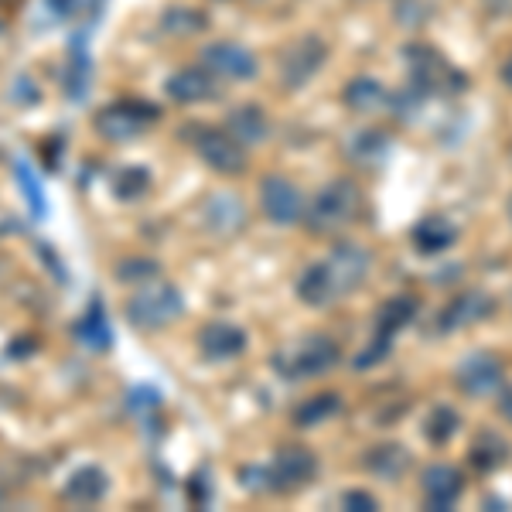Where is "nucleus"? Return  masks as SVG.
Returning a JSON list of instances; mask_svg holds the SVG:
<instances>
[{"label":"nucleus","mask_w":512,"mask_h":512,"mask_svg":"<svg viewBox=\"0 0 512 512\" xmlns=\"http://www.w3.org/2000/svg\"><path fill=\"white\" fill-rule=\"evenodd\" d=\"M369 270H373V253L359 243H338L325 260L311 263L301 277H297V297L308 308H328L338 297L355 294L366 284Z\"/></svg>","instance_id":"f257e3e1"},{"label":"nucleus","mask_w":512,"mask_h":512,"mask_svg":"<svg viewBox=\"0 0 512 512\" xmlns=\"http://www.w3.org/2000/svg\"><path fill=\"white\" fill-rule=\"evenodd\" d=\"M338 359H342V352H338L335 338L301 335L274 352V373L280 379H291V383H304V379L332 373Z\"/></svg>","instance_id":"f03ea898"},{"label":"nucleus","mask_w":512,"mask_h":512,"mask_svg":"<svg viewBox=\"0 0 512 512\" xmlns=\"http://www.w3.org/2000/svg\"><path fill=\"white\" fill-rule=\"evenodd\" d=\"M403 62L410 69V86H417L427 99L431 96H454L468 86L465 72L448 62L441 48L427 45V41H414L403 48Z\"/></svg>","instance_id":"7ed1b4c3"},{"label":"nucleus","mask_w":512,"mask_h":512,"mask_svg":"<svg viewBox=\"0 0 512 512\" xmlns=\"http://www.w3.org/2000/svg\"><path fill=\"white\" fill-rule=\"evenodd\" d=\"M362 216V192L349 178H335L315 195L311 209L304 212V222L315 236H335L349 229Z\"/></svg>","instance_id":"20e7f679"},{"label":"nucleus","mask_w":512,"mask_h":512,"mask_svg":"<svg viewBox=\"0 0 512 512\" xmlns=\"http://www.w3.org/2000/svg\"><path fill=\"white\" fill-rule=\"evenodd\" d=\"M127 311V321L140 332H158V328L175 325L185 311V297L175 284H164V280H147L137 294L127 297L123 304Z\"/></svg>","instance_id":"39448f33"},{"label":"nucleus","mask_w":512,"mask_h":512,"mask_svg":"<svg viewBox=\"0 0 512 512\" xmlns=\"http://www.w3.org/2000/svg\"><path fill=\"white\" fill-rule=\"evenodd\" d=\"M161 120V110L147 99H117L106 110L96 113V134L103 140H113V144H127V140H137L151 123Z\"/></svg>","instance_id":"423d86ee"},{"label":"nucleus","mask_w":512,"mask_h":512,"mask_svg":"<svg viewBox=\"0 0 512 512\" xmlns=\"http://www.w3.org/2000/svg\"><path fill=\"white\" fill-rule=\"evenodd\" d=\"M188 140L198 151V158L219 175H243L246 171V144L236 140L226 127H209V123H192Z\"/></svg>","instance_id":"0eeeda50"},{"label":"nucleus","mask_w":512,"mask_h":512,"mask_svg":"<svg viewBox=\"0 0 512 512\" xmlns=\"http://www.w3.org/2000/svg\"><path fill=\"white\" fill-rule=\"evenodd\" d=\"M328 62V45L321 35H301L291 45L280 48L277 55V72L284 89H304L311 79L321 72V65Z\"/></svg>","instance_id":"6e6552de"},{"label":"nucleus","mask_w":512,"mask_h":512,"mask_svg":"<svg viewBox=\"0 0 512 512\" xmlns=\"http://www.w3.org/2000/svg\"><path fill=\"white\" fill-rule=\"evenodd\" d=\"M267 475H270V492H277V495L301 492L304 485L315 482L318 458L308 448H284V451H277L274 461L267 465Z\"/></svg>","instance_id":"1a4fd4ad"},{"label":"nucleus","mask_w":512,"mask_h":512,"mask_svg":"<svg viewBox=\"0 0 512 512\" xmlns=\"http://www.w3.org/2000/svg\"><path fill=\"white\" fill-rule=\"evenodd\" d=\"M502 379H506V366L495 352H475L454 369V383L465 396L472 400H485V396L502 390Z\"/></svg>","instance_id":"9d476101"},{"label":"nucleus","mask_w":512,"mask_h":512,"mask_svg":"<svg viewBox=\"0 0 512 512\" xmlns=\"http://www.w3.org/2000/svg\"><path fill=\"white\" fill-rule=\"evenodd\" d=\"M202 65L219 79L229 82H253L260 76V62L246 45H236V41H212V45L202 48Z\"/></svg>","instance_id":"9b49d317"},{"label":"nucleus","mask_w":512,"mask_h":512,"mask_svg":"<svg viewBox=\"0 0 512 512\" xmlns=\"http://www.w3.org/2000/svg\"><path fill=\"white\" fill-rule=\"evenodd\" d=\"M492 315H495V297L489 291L468 287V291H461L458 297H451L448 308H444L441 318H437V328H441L444 335H448V332H465V328L489 321Z\"/></svg>","instance_id":"f8f14e48"},{"label":"nucleus","mask_w":512,"mask_h":512,"mask_svg":"<svg viewBox=\"0 0 512 512\" xmlns=\"http://www.w3.org/2000/svg\"><path fill=\"white\" fill-rule=\"evenodd\" d=\"M260 209H263V216L270 222H277V226H294V222H301L304 212H308L304 209L301 192L280 175H270L260 181Z\"/></svg>","instance_id":"ddd939ff"},{"label":"nucleus","mask_w":512,"mask_h":512,"mask_svg":"<svg viewBox=\"0 0 512 512\" xmlns=\"http://www.w3.org/2000/svg\"><path fill=\"white\" fill-rule=\"evenodd\" d=\"M164 93L168 99H175L178 106H198V103H212V99H219L222 86H219V76H212L209 69H178L175 76L168 79V86H164Z\"/></svg>","instance_id":"4468645a"},{"label":"nucleus","mask_w":512,"mask_h":512,"mask_svg":"<svg viewBox=\"0 0 512 512\" xmlns=\"http://www.w3.org/2000/svg\"><path fill=\"white\" fill-rule=\"evenodd\" d=\"M246 332L233 321H209V325H202V332H198V349H202L205 359L212 362H226V359H236V355L246 352Z\"/></svg>","instance_id":"2eb2a0df"},{"label":"nucleus","mask_w":512,"mask_h":512,"mask_svg":"<svg viewBox=\"0 0 512 512\" xmlns=\"http://www.w3.org/2000/svg\"><path fill=\"white\" fill-rule=\"evenodd\" d=\"M420 492H424V506L427 509H451L454 502L461 499V492H465V478H461L458 468L451 465H434L424 472V482H420Z\"/></svg>","instance_id":"dca6fc26"},{"label":"nucleus","mask_w":512,"mask_h":512,"mask_svg":"<svg viewBox=\"0 0 512 512\" xmlns=\"http://www.w3.org/2000/svg\"><path fill=\"white\" fill-rule=\"evenodd\" d=\"M390 99H393L390 89L373 76H355L352 82H345V89H342V103L349 106L352 113H362V117L390 110Z\"/></svg>","instance_id":"f3484780"},{"label":"nucleus","mask_w":512,"mask_h":512,"mask_svg":"<svg viewBox=\"0 0 512 512\" xmlns=\"http://www.w3.org/2000/svg\"><path fill=\"white\" fill-rule=\"evenodd\" d=\"M106 492H110V478H106L103 468L82 465L69 475V482H65V489H62V499L72 502V506H96V502L106 499Z\"/></svg>","instance_id":"a211bd4d"},{"label":"nucleus","mask_w":512,"mask_h":512,"mask_svg":"<svg viewBox=\"0 0 512 512\" xmlns=\"http://www.w3.org/2000/svg\"><path fill=\"white\" fill-rule=\"evenodd\" d=\"M72 335H76L89 352H110L113 349V328H110V321H106V308H103L99 297H93V301L86 304V311H82V318L76 321Z\"/></svg>","instance_id":"6ab92c4d"},{"label":"nucleus","mask_w":512,"mask_h":512,"mask_svg":"<svg viewBox=\"0 0 512 512\" xmlns=\"http://www.w3.org/2000/svg\"><path fill=\"white\" fill-rule=\"evenodd\" d=\"M226 130L236 140H243V144H263V140L270 137V117H267V110H263V106L239 103V106L229 110Z\"/></svg>","instance_id":"aec40b11"},{"label":"nucleus","mask_w":512,"mask_h":512,"mask_svg":"<svg viewBox=\"0 0 512 512\" xmlns=\"http://www.w3.org/2000/svg\"><path fill=\"white\" fill-rule=\"evenodd\" d=\"M69 65H65V96L69 103H79L89 93V79H93V59H89L86 35H72L69 41Z\"/></svg>","instance_id":"412c9836"},{"label":"nucleus","mask_w":512,"mask_h":512,"mask_svg":"<svg viewBox=\"0 0 512 512\" xmlns=\"http://www.w3.org/2000/svg\"><path fill=\"white\" fill-rule=\"evenodd\" d=\"M410 239H414V246L424 256H434V253H444L448 246H454V239H458V226H454L448 216H427L414 226Z\"/></svg>","instance_id":"4be33fe9"},{"label":"nucleus","mask_w":512,"mask_h":512,"mask_svg":"<svg viewBox=\"0 0 512 512\" xmlns=\"http://www.w3.org/2000/svg\"><path fill=\"white\" fill-rule=\"evenodd\" d=\"M407 468H410V451L396 441L376 444V448L366 451V472L383 478V482H396Z\"/></svg>","instance_id":"5701e85b"},{"label":"nucleus","mask_w":512,"mask_h":512,"mask_svg":"<svg viewBox=\"0 0 512 512\" xmlns=\"http://www.w3.org/2000/svg\"><path fill=\"white\" fill-rule=\"evenodd\" d=\"M205 222H209L212 233L219 236H233L236 229L246 226V212H243V202L236 195H212L209 205H205Z\"/></svg>","instance_id":"b1692460"},{"label":"nucleus","mask_w":512,"mask_h":512,"mask_svg":"<svg viewBox=\"0 0 512 512\" xmlns=\"http://www.w3.org/2000/svg\"><path fill=\"white\" fill-rule=\"evenodd\" d=\"M417 318V297L414 294H396L390 301L379 308L376 315V332L373 335H383V338H396V332H403V328L410 325V321Z\"/></svg>","instance_id":"393cba45"},{"label":"nucleus","mask_w":512,"mask_h":512,"mask_svg":"<svg viewBox=\"0 0 512 512\" xmlns=\"http://www.w3.org/2000/svg\"><path fill=\"white\" fill-rule=\"evenodd\" d=\"M338 410H342V396L338 393H318V396H308V400H301L294 407V414L291 420L297 427H318V424H325V420H332Z\"/></svg>","instance_id":"a878e982"},{"label":"nucleus","mask_w":512,"mask_h":512,"mask_svg":"<svg viewBox=\"0 0 512 512\" xmlns=\"http://www.w3.org/2000/svg\"><path fill=\"white\" fill-rule=\"evenodd\" d=\"M14 178H18V192L24 198V205H28L31 219L41 222L48 216V195H45V188H41L35 168H31L28 161H14Z\"/></svg>","instance_id":"bb28decb"},{"label":"nucleus","mask_w":512,"mask_h":512,"mask_svg":"<svg viewBox=\"0 0 512 512\" xmlns=\"http://www.w3.org/2000/svg\"><path fill=\"white\" fill-rule=\"evenodd\" d=\"M161 28L168 31V35L188 38L209 28V18H205V11H198V7H168V11L161 14Z\"/></svg>","instance_id":"cd10ccee"},{"label":"nucleus","mask_w":512,"mask_h":512,"mask_svg":"<svg viewBox=\"0 0 512 512\" xmlns=\"http://www.w3.org/2000/svg\"><path fill=\"white\" fill-rule=\"evenodd\" d=\"M345 151H349L355 161L373 164L390 151V137H386L383 130H362V134H355L349 144H345Z\"/></svg>","instance_id":"c85d7f7f"},{"label":"nucleus","mask_w":512,"mask_h":512,"mask_svg":"<svg viewBox=\"0 0 512 512\" xmlns=\"http://www.w3.org/2000/svg\"><path fill=\"white\" fill-rule=\"evenodd\" d=\"M120 284H147V280L161 277V263L151 260V256H127L113 267Z\"/></svg>","instance_id":"c756f323"},{"label":"nucleus","mask_w":512,"mask_h":512,"mask_svg":"<svg viewBox=\"0 0 512 512\" xmlns=\"http://www.w3.org/2000/svg\"><path fill=\"white\" fill-rule=\"evenodd\" d=\"M506 454H509L506 441H502V437H495V434H482L472 444V461H475L478 472H495V468L506 461Z\"/></svg>","instance_id":"7c9ffc66"},{"label":"nucleus","mask_w":512,"mask_h":512,"mask_svg":"<svg viewBox=\"0 0 512 512\" xmlns=\"http://www.w3.org/2000/svg\"><path fill=\"white\" fill-rule=\"evenodd\" d=\"M147 188H151V171L147 168H123L117 178H113V195L120 198V202H137L140 195H147Z\"/></svg>","instance_id":"2f4dec72"},{"label":"nucleus","mask_w":512,"mask_h":512,"mask_svg":"<svg viewBox=\"0 0 512 512\" xmlns=\"http://www.w3.org/2000/svg\"><path fill=\"white\" fill-rule=\"evenodd\" d=\"M458 427H461V417L454 414L451 407H437V410H431V417H427L424 434H427V441L444 444V441H451V437L458 434Z\"/></svg>","instance_id":"473e14b6"},{"label":"nucleus","mask_w":512,"mask_h":512,"mask_svg":"<svg viewBox=\"0 0 512 512\" xmlns=\"http://www.w3.org/2000/svg\"><path fill=\"white\" fill-rule=\"evenodd\" d=\"M390 338H383V335H373L369 338V349L362 352V355H355V369H369V366H376V362H383L386 355H390Z\"/></svg>","instance_id":"72a5a7b5"},{"label":"nucleus","mask_w":512,"mask_h":512,"mask_svg":"<svg viewBox=\"0 0 512 512\" xmlns=\"http://www.w3.org/2000/svg\"><path fill=\"white\" fill-rule=\"evenodd\" d=\"M11 99H14L18 106H35L38 99H41L38 86H35V79H31L28 72H21V76L11 82Z\"/></svg>","instance_id":"f704fd0d"},{"label":"nucleus","mask_w":512,"mask_h":512,"mask_svg":"<svg viewBox=\"0 0 512 512\" xmlns=\"http://www.w3.org/2000/svg\"><path fill=\"white\" fill-rule=\"evenodd\" d=\"M127 407L134 410H158L161 407V393L158 390H151V386H137V390H130L127 393Z\"/></svg>","instance_id":"c9c22d12"},{"label":"nucleus","mask_w":512,"mask_h":512,"mask_svg":"<svg viewBox=\"0 0 512 512\" xmlns=\"http://www.w3.org/2000/svg\"><path fill=\"white\" fill-rule=\"evenodd\" d=\"M342 509H349V512H376L379 499H376V495H369V492L352 489V492L342 495Z\"/></svg>","instance_id":"e433bc0d"},{"label":"nucleus","mask_w":512,"mask_h":512,"mask_svg":"<svg viewBox=\"0 0 512 512\" xmlns=\"http://www.w3.org/2000/svg\"><path fill=\"white\" fill-rule=\"evenodd\" d=\"M396 14H400V24H424L431 11H427L424 0H403V4L396 7Z\"/></svg>","instance_id":"4c0bfd02"},{"label":"nucleus","mask_w":512,"mask_h":512,"mask_svg":"<svg viewBox=\"0 0 512 512\" xmlns=\"http://www.w3.org/2000/svg\"><path fill=\"white\" fill-rule=\"evenodd\" d=\"M76 4H79V0H45L48 14H52L55 21H65V18H72V11H76Z\"/></svg>","instance_id":"58836bf2"},{"label":"nucleus","mask_w":512,"mask_h":512,"mask_svg":"<svg viewBox=\"0 0 512 512\" xmlns=\"http://www.w3.org/2000/svg\"><path fill=\"white\" fill-rule=\"evenodd\" d=\"M35 352V338H14L11 342V349H7V355H11V359H24V355H31Z\"/></svg>","instance_id":"ea45409f"},{"label":"nucleus","mask_w":512,"mask_h":512,"mask_svg":"<svg viewBox=\"0 0 512 512\" xmlns=\"http://www.w3.org/2000/svg\"><path fill=\"white\" fill-rule=\"evenodd\" d=\"M499 414H502V420H509L512 424V390H506L499 396Z\"/></svg>","instance_id":"a19ab883"},{"label":"nucleus","mask_w":512,"mask_h":512,"mask_svg":"<svg viewBox=\"0 0 512 512\" xmlns=\"http://www.w3.org/2000/svg\"><path fill=\"white\" fill-rule=\"evenodd\" d=\"M103 7H106V0H89V24H96V21H99Z\"/></svg>","instance_id":"79ce46f5"},{"label":"nucleus","mask_w":512,"mask_h":512,"mask_svg":"<svg viewBox=\"0 0 512 512\" xmlns=\"http://www.w3.org/2000/svg\"><path fill=\"white\" fill-rule=\"evenodd\" d=\"M502 82L512 89V59H506V65H502Z\"/></svg>","instance_id":"37998d69"},{"label":"nucleus","mask_w":512,"mask_h":512,"mask_svg":"<svg viewBox=\"0 0 512 512\" xmlns=\"http://www.w3.org/2000/svg\"><path fill=\"white\" fill-rule=\"evenodd\" d=\"M0 506H4V489H0Z\"/></svg>","instance_id":"c03bdc74"},{"label":"nucleus","mask_w":512,"mask_h":512,"mask_svg":"<svg viewBox=\"0 0 512 512\" xmlns=\"http://www.w3.org/2000/svg\"><path fill=\"white\" fill-rule=\"evenodd\" d=\"M509 219H512V198H509Z\"/></svg>","instance_id":"a18cd8bd"},{"label":"nucleus","mask_w":512,"mask_h":512,"mask_svg":"<svg viewBox=\"0 0 512 512\" xmlns=\"http://www.w3.org/2000/svg\"><path fill=\"white\" fill-rule=\"evenodd\" d=\"M0 31H4V21H0Z\"/></svg>","instance_id":"49530a36"},{"label":"nucleus","mask_w":512,"mask_h":512,"mask_svg":"<svg viewBox=\"0 0 512 512\" xmlns=\"http://www.w3.org/2000/svg\"><path fill=\"white\" fill-rule=\"evenodd\" d=\"M509 158H512V147H509Z\"/></svg>","instance_id":"de8ad7c7"}]
</instances>
